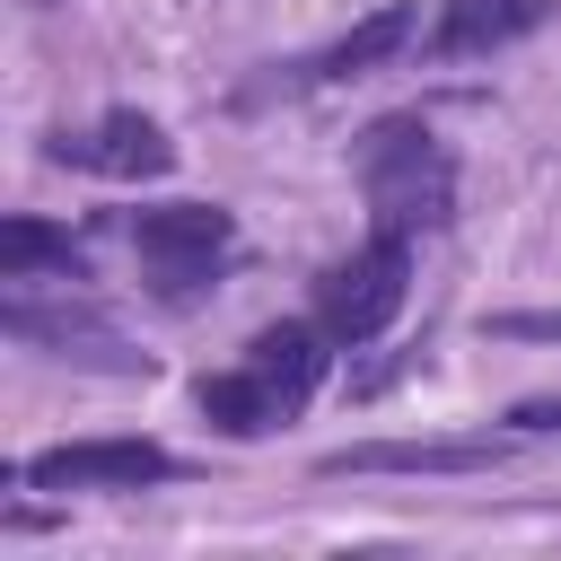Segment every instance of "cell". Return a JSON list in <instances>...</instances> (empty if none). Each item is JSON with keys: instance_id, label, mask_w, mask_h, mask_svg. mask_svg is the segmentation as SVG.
I'll list each match as a JSON object with an SVG mask.
<instances>
[{"instance_id": "cell-1", "label": "cell", "mask_w": 561, "mask_h": 561, "mask_svg": "<svg viewBox=\"0 0 561 561\" xmlns=\"http://www.w3.org/2000/svg\"><path fill=\"white\" fill-rule=\"evenodd\" d=\"M342 342L316 324V316H289V324H263L254 342H245V359H228V368H210L202 386H193V412L219 430V438H272V430H289L307 403H316V386H324V359H333Z\"/></svg>"}, {"instance_id": "cell-2", "label": "cell", "mask_w": 561, "mask_h": 561, "mask_svg": "<svg viewBox=\"0 0 561 561\" xmlns=\"http://www.w3.org/2000/svg\"><path fill=\"white\" fill-rule=\"evenodd\" d=\"M359 193H368V228H412L438 237L456 219V149L421 123V114H377L351 149Z\"/></svg>"}, {"instance_id": "cell-3", "label": "cell", "mask_w": 561, "mask_h": 561, "mask_svg": "<svg viewBox=\"0 0 561 561\" xmlns=\"http://www.w3.org/2000/svg\"><path fill=\"white\" fill-rule=\"evenodd\" d=\"M131 254L158 307H202L219 272L237 263V210L219 202H149L131 210Z\"/></svg>"}, {"instance_id": "cell-4", "label": "cell", "mask_w": 561, "mask_h": 561, "mask_svg": "<svg viewBox=\"0 0 561 561\" xmlns=\"http://www.w3.org/2000/svg\"><path fill=\"white\" fill-rule=\"evenodd\" d=\"M412 228H368V245H351L324 280H316V324L342 342V351H359V342H377L394 316H403V298H412Z\"/></svg>"}, {"instance_id": "cell-5", "label": "cell", "mask_w": 561, "mask_h": 561, "mask_svg": "<svg viewBox=\"0 0 561 561\" xmlns=\"http://www.w3.org/2000/svg\"><path fill=\"white\" fill-rule=\"evenodd\" d=\"M79 280H61V298H35V280H9V342L44 351V359H70V368H105V377H149V351L123 342V324L96 307V298H70Z\"/></svg>"}, {"instance_id": "cell-6", "label": "cell", "mask_w": 561, "mask_h": 561, "mask_svg": "<svg viewBox=\"0 0 561 561\" xmlns=\"http://www.w3.org/2000/svg\"><path fill=\"white\" fill-rule=\"evenodd\" d=\"M193 465L175 456V447H158V438H61V447H35L26 465H18V482L26 491H167V482H184Z\"/></svg>"}, {"instance_id": "cell-7", "label": "cell", "mask_w": 561, "mask_h": 561, "mask_svg": "<svg viewBox=\"0 0 561 561\" xmlns=\"http://www.w3.org/2000/svg\"><path fill=\"white\" fill-rule=\"evenodd\" d=\"M44 158H53V167H79V175H105V184H158V175H175V140H167V123L140 114V105L96 114L88 131H53Z\"/></svg>"}, {"instance_id": "cell-8", "label": "cell", "mask_w": 561, "mask_h": 561, "mask_svg": "<svg viewBox=\"0 0 561 561\" xmlns=\"http://www.w3.org/2000/svg\"><path fill=\"white\" fill-rule=\"evenodd\" d=\"M412 44H421V9H412V0H386V9H368L359 26H342L333 44L298 53V61L280 70V88H342V79H368V70L403 61Z\"/></svg>"}, {"instance_id": "cell-9", "label": "cell", "mask_w": 561, "mask_h": 561, "mask_svg": "<svg viewBox=\"0 0 561 561\" xmlns=\"http://www.w3.org/2000/svg\"><path fill=\"white\" fill-rule=\"evenodd\" d=\"M508 438H359V447H333L316 473H491L508 465Z\"/></svg>"}, {"instance_id": "cell-10", "label": "cell", "mask_w": 561, "mask_h": 561, "mask_svg": "<svg viewBox=\"0 0 561 561\" xmlns=\"http://www.w3.org/2000/svg\"><path fill=\"white\" fill-rule=\"evenodd\" d=\"M561 0H438L430 18V53L438 61H482V53H508L517 35H535Z\"/></svg>"}, {"instance_id": "cell-11", "label": "cell", "mask_w": 561, "mask_h": 561, "mask_svg": "<svg viewBox=\"0 0 561 561\" xmlns=\"http://www.w3.org/2000/svg\"><path fill=\"white\" fill-rule=\"evenodd\" d=\"M0 280H88V245L35 210L0 219Z\"/></svg>"}, {"instance_id": "cell-12", "label": "cell", "mask_w": 561, "mask_h": 561, "mask_svg": "<svg viewBox=\"0 0 561 561\" xmlns=\"http://www.w3.org/2000/svg\"><path fill=\"white\" fill-rule=\"evenodd\" d=\"M491 333L500 342H561V307H508V316H491Z\"/></svg>"}, {"instance_id": "cell-13", "label": "cell", "mask_w": 561, "mask_h": 561, "mask_svg": "<svg viewBox=\"0 0 561 561\" xmlns=\"http://www.w3.org/2000/svg\"><path fill=\"white\" fill-rule=\"evenodd\" d=\"M508 430L517 438H561V403L552 394H526V403H508Z\"/></svg>"}, {"instance_id": "cell-14", "label": "cell", "mask_w": 561, "mask_h": 561, "mask_svg": "<svg viewBox=\"0 0 561 561\" xmlns=\"http://www.w3.org/2000/svg\"><path fill=\"white\" fill-rule=\"evenodd\" d=\"M35 9H44V0H35Z\"/></svg>"}]
</instances>
